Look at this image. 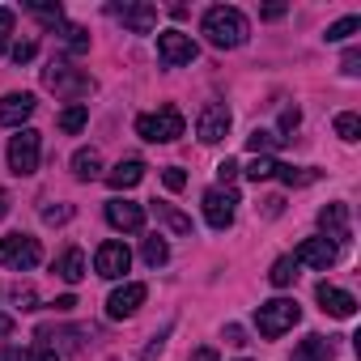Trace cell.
I'll return each mask as SVG.
<instances>
[{
  "mask_svg": "<svg viewBox=\"0 0 361 361\" xmlns=\"http://www.w3.org/2000/svg\"><path fill=\"white\" fill-rule=\"evenodd\" d=\"M276 178H281V183H289V188H306V183H314V178H319V170H298V166L276 161Z\"/></svg>",
  "mask_w": 361,
  "mask_h": 361,
  "instance_id": "obj_25",
  "label": "cell"
},
{
  "mask_svg": "<svg viewBox=\"0 0 361 361\" xmlns=\"http://www.w3.org/2000/svg\"><path fill=\"white\" fill-rule=\"evenodd\" d=\"M26 9H30L39 22H47V26H60V22H64V9H60V5H47V0H30Z\"/></svg>",
  "mask_w": 361,
  "mask_h": 361,
  "instance_id": "obj_29",
  "label": "cell"
},
{
  "mask_svg": "<svg viewBox=\"0 0 361 361\" xmlns=\"http://www.w3.org/2000/svg\"><path fill=\"white\" fill-rule=\"evenodd\" d=\"M226 344H234V348H243V344H247V331H243L238 323H230V327H226Z\"/></svg>",
  "mask_w": 361,
  "mask_h": 361,
  "instance_id": "obj_40",
  "label": "cell"
},
{
  "mask_svg": "<svg viewBox=\"0 0 361 361\" xmlns=\"http://www.w3.org/2000/svg\"><path fill=\"white\" fill-rule=\"evenodd\" d=\"M9 331H13V319H9V314H0V336H9Z\"/></svg>",
  "mask_w": 361,
  "mask_h": 361,
  "instance_id": "obj_47",
  "label": "cell"
},
{
  "mask_svg": "<svg viewBox=\"0 0 361 361\" xmlns=\"http://www.w3.org/2000/svg\"><path fill=\"white\" fill-rule=\"evenodd\" d=\"M145 298H149V289L136 285V281H128L123 289H115V293L106 298V319H132V314L140 310Z\"/></svg>",
  "mask_w": 361,
  "mask_h": 361,
  "instance_id": "obj_12",
  "label": "cell"
},
{
  "mask_svg": "<svg viewBox=\"0 0 361 361\" xmlns=\"http://www.w3.org/2000/svg\"><path fill=\"white\" fill-rule=\"evenodd\" d=\"M68 217H73V204H47V209H43V221H47V226H64Z\"/></svg>",
  "mask_w": 361,
  "mask_h": 361,
  "instance_id": "obj_33",
  "label": "cell"
},
{
  "mask_svg": "<svg viewBox=\"0 0 361 361\" xmlns=\"http://www.w3.org/2000/svg\"><path fill=\"white\" fill-rule=\"evenodd\" d=\"M357 30H361V18H340L336 26H327V35H323V39H327V43H344V39H348V35H357Z\"/></svg>",
  "mask_w": 361,
  "mask_h": 361,
  "instance_id": "obj_30",
  "label": "cell"
},
{
  "mask_svg": "<svg viewBox=\"0 0 361 361\" xmlns=\"http://www.w3.org/2000/svg\"><path fill=\"white\" fill-rule=\"evenodd\" d=\"M196 56H200V47L192 43V35H183V30H161V35H157V60H161L166 68L192 64Z\"/></svg>",
  "mask_w": 361,
  "mask_h": 361,
  "instance_id": "obj_7",
  "label": "cell"
},
{
  "mask_svg": "<svg viewBox=\"0 0 361 361\" xmlns=\"http://www.w3.org/2000/svg\"><path fill=\"white\" fill-rule=\"evenodd\" d=\"M166 331H170V327H166ZM166 331H161V336H153V344H149V348L140 353V361H153V357H157V353L166 348Z\"/></svg>",
  "mask_w": 361,
  "mask_h": 361,
  "instance_id": "obj_41",
  "label": "cell"
},
{
  "mask_svg": "<svg viewBox=\"0 0 361 361\" xmlns=\"http://www.w3.org/2000/svg\"><path fill=\"white\" fill-rule=\"evenodd\" d=\"M106 221L123 234H140L145 230V209L132 200H106Z\"/></svg>",
  "mask_w": 361,
  "mask_h": 361,
  "instance_id": "obj_14",
  "label": "cell"
},
{
  "mask_svg": "<svg viewBox=\"0 0 361 361\" xmlns=\"http://www.w3.org/2000/svg\"><path fill=\"white\" fill-rule=\"evenodd\" d=\"M39 153H43V140L35 128H18V136H9V170L18 178L39 170Z\"/></svg>",
  "mask_w": 361,
  "mask_h": 361,
  "instance_id": "obj_5",
  "label": "cell"
},
{
  "mask_svg": "<svg viewBox=\"0 0 361 361\" xmlns=\"http://www.w3.org/2000/svg\"><path fill=\"white\" fill-rule=\"evenodd\" d=\"M319 226L327 230V243H331L336 251L353 243V238H348V209H344V204H327V209H319Z\"/></svg>",
  "mask_w": 361,
  "mask_h": 361,
  "instance_id": "obj_15",
  "label": "cell"
},
{
  "mask_svg": "<svg viewBox=\"0 0 361 361\" xmlns=\"http://www.w3.org/2000/svg\"><path fill=\"white\" fill-rule=\"evenodd\" d=\"M73 174L81 178V183L102 178V157H98V149H77V153H73Z\"/></svg>",
  "mask_w": 361,
  "mask_h": 361,
  "instance_id": "obj_20",
  "label": "cell"
},
{
  "mask_svg": "<svg viewBox=\"0 0 361 361\" xmlns=\"http://www.w3.org/2000/svg\"><path fill=\"white\" fill-rule=\"evenodd\" d=\"M336 136H340L344 145H353V140H361V119H357L353 111H344V115H336Z\"/></svg>",
  "mask_w": 361,
  "mask_h": 361,
  "instance_id": "obj_28",
  "label": "cell"
},
{
  "mask_svg": "<svg viewBox=\"0 0 361 361\" xmlns=\"http://www.w3.org/2000/svg\"><path fill=\"white\" fill-rule=\"evenodd\" d=\"M314 298H319V306H323L331 319H353V314H357V298L344 293V289H336V285H327V281L314 289Z\"/></svg>",
  "mask_w": 361,
  "mask_h": 361,
  "instance_id": "obj_16",
  "label": "cell"
},
{
  "mask_svg": "<svg viewBox=\"0 0 361 361\" xmlns=\"http://www.w3.org/2000/svg\"><path fill=\"white\" fill-rule=\"evenodd\" d=\"M5 361H35V357H30V353H22V348H9V353H5Z\"/></svg>",
  "mask_w": 361,
  "mask_h": 361,
  "instance_id": "obj_46",
  "label": "cell"
},
{
  "mask_svg": "<svg viewBox=\"0 0 361 361\" xmlns=\"http://www.w3.org/2000/svg\"><path fill=\"white\" fill-rule=\"evenodd\" d=\"M145 178V161L140 157H123L115 170H106V183L115 188V192H128V188H136Z\"/></svg>",
  "mask_w": 361,
  "mask_h": 361,
  "instance_id": "obj_18",
  "label": "cell"
},
{
  "mask_svg": "<svg viewBox=\"0 0 361 361\" xmlns=\"http://www.w3.org/2000/svg\"><path fill=\"white\" fill-rule=\"evenodd\" d=\"M192 361H217V348H209V344H204V348H196V357H192Z\"/></svg>",
  "mask_w": 361,
  "mask_h": 361,
  "instance_id": "obj_45",
  "label": "cell"
},
{
  "mask_svg": "<svg viewBox=\"0 0 361 361\" xmlns=\"http://www.w3.org/2000/svg\"><path fill=\"white\" fill-rule=\"evenodd\" d=\"M35 94H5V98H0V123H5V128H22L30 115H35Z\"/></svg>",
  "mask_w": 361,
  "mask_h": 361,
  "instance_id": "obj_17",
  "label": "cell"
},
{
  "mask_svg": "<svg viewBox=\"0 0 361 361\" xmlns=\"http://www.w3.org/2000/svg\"><path fill=\"white\" fill-rule=\"evenodd\" d=\"M153 209H157V217H161V221H166L174 234H192V217H183V213L174 209V204H161V200H157Z\"/></svg>",
  "mask_w": 361,
  "mask_h": 361,
  "instance_id": "obj_26",
  "label": "cell"
},
{
  "mask_svg": "<svg viewBox=\"0 0 361 361\" xmlns=\"http://www.w3.org/2000/svg\"><path fill=\"white\" fill-rule=\"evenodd\" d=\"M13 302H18L22 310H35V302H39V298H35V289H30V285H26V289L18 285V289H13Z\"/></svg>",
  "mask_w": 361,
  "mask_h": 361,
  "instance_id": "obj_36",
  "label": "cell"
},
{
  "mask_svg": "<svg viewBox=\"0 0 361 361\" xmlns=\"http://www.w3.org/2000/svg\"><path fill=\"white\" fill-rule=\"evenodd\" d=\"M298 319H302V306H298L293 298H272V302H264V306H259V314H255L259 336H268V340L285 336Z\"/></svg>",
  "mask_w": 361,
  "mask_h": 361,
  "instance_id": "obj_3",
  "label": "cell"
},
{
  "mask_svg": "<svg viewBox=\"0 0 361 361\" xmlns=\"http://www.w3.org/2000/svg\"><path fill=\"white\" fill-rule=\"evenodd\" d=\"M281 140H285V136H276V132H268V128H255V132L247 136V149H251L255 157H268V153L281 149Z\"/></svg>",
  "mask_w": 361,
  "mask_h": 361,
  "instance_id": "obj_22",
  "label": "cell"
},
{
  "mask_svg": "<svg viewBox=\"0 0 361 361\" xmlns=\"http://www.w3.org/2000/svg\"><path fill=\"white\" fill-rule=\"evenodd\" d=\"M247 178H251V183L276 178V161H272V157H251V166H247Z\"/></svg>",
  "mask_w": 361,
  "mask_h": 361,
  "instance_id": "obj_31",
  "label": "cell"
},
{
  "mask_svg": "<svg viewBox=\"0 0 361 361\" xmlns=\"http://www.w3.org/2000/svg\"><path fill=\"white\" fill-rule=\"evenodd\" d=\"M64 47H68L73 56H81V51L90 47V35H85L81 26H64Z\"/></svg>",
  "mask_w": 361,
  "mask_h": 361,
  "instance_id": "obj_32",
  "label": "cell"
},
{
  "mask_svg": "<svg viewBox=\"0 0 361 361\" xmlns=\"http://www.w3.org/2000/svg\"><path fill=\"white\" fill-rule=\"evenodd\" d=\"M5 213H9V196H5V192H0V217H5Z\"/></svg>",
  "mask_w": 361,
  "mask_h": 361,
  "instance_id": "obj_48",
  "label": "cell"
},
{
  "mask_svg": "<svg viewBox=\"0 0 361 361\" xmlns=\"http://www.w3.org/2000/svg\"><path fill=\"white\" fill-rule=\"evenodd\" d=\"M268 281H272L276 289H285V285H293V281H298V264H293V255H285V259H276V264H272V272H268Z\"/></svg>",
  "mask_w": 361,
  "mask_h": 361,
  "instance_id": "obj_27",
  "label": "cell"
},
{
  "mask_svg": "<svg viewBox=\"0 0 361 361\" xmlns=\"http://www.w3.org/2000/svg\"><path fill=\"white\" fill-rule=\"evenodd\" d=\"M298 123H302V111H298V106H285V111H281V128H285V132H293Z\"/></svg>",
  "mask_w": 361,
  "mask_h": 361,
  "instance_id": "obj_38",
  "label": "cell"
},
{
  "mask_svg": "<svg viewBox=\"0 0 361 361\" xmlns=\"http://www.w3.org/2000/svg\"><path fill=\"white\" fill-rule=\"evenodd\" d=\"M336 357V348H331V340H323V336H306L302 344H298V353H293V361H331Z\"/></svg>",
  "mask_w": 361,
  "mask_h": 361,
  "instance_id": "obj_21",
  "label": "cell"
},
{
  "mask_svg": "<svg viewBox=\"0 0 361 361\" xmlns=\"http://www.w3.org/2000/svg\"><path fill=\"white\" fill-rule=\"evenodd\" d=\"M140 259H145L149 268H161V264L170 259V247H166V238H161V234H149V238L140 243Z\"/></svg>",
  "mask_w": 361,
  "mask_h": 361,
  "instance_id": "obj_23",
  "label": "cell"
},
{
  "mask_svg": "<svg viewBox=\"0 0 361 361\" xmlns=\"http://www.w3.org/2000/svg\"><path fill=\"white\" fill-rule=\"evenodd\" d=\"M336 259H340V251H336L327 238H302V243H298V251H293V264H298V268L306 264V268H319V272H327Z\"/></svg>",
  "mask_w": 361,
  "mask_h": 361,
  "instance_id": "obj_11",
  "label": "cell"
},
{
  "mask_svg": "<svg viewBox=\"0 0 361 361\" xmlns=\"http://www.w3.org/2000/svg\"><path fill=\"white\" fill-rule=\"evenodd\" d=\"M43 85H47V90H56L60 98H81V94H90V90H94V81H90L85 73L68 68L64 60H51V68H43Z\"/></svg>",
  "mask_w": 361,
  "mask_h": 361,
  "instance_id": "obj_6",
  "label": "cell"
},
{
  "mask_svg": "<svg viewBox=\"0 0 361 361\" xmlns=\"http://www.w3.org/2000/svg\"><path fill=\"white\" fill-rule=\"evenodd\" d=\"M340 68H344V77H357V73H361V56H357V51H344V64H340Z\"/></svg>",
  "mask_w": 361,
  "mask_h": 361,
  "instance_id": "obj_39",
  "label": "cell"
},
{
  "mask_svg": "<svg viewBox=\"0 0 361 361\" xmlns=\"http://www.w3.org/2000/svg\"><path fill=\"white\" fill-rule=\"evenodd\" d=\"M259 18H264V22H276V18H285V5H268Z\"/></svg>",
  "mask_w": 361,
  "mask_h": 361,
  "instance_id": "obj_43",
  "label": "cell"
},
{
  "mask_svg": "<svg viewBox=\"0 0 361 361\" xmlns=\"http://www.w3.org/2000/svg\"><path fill=\"white\" fill-rule=\"evenodd\" d=\"M39 259H43L39 238H30V234H5L0 238V268L30 272V268H39Z\"/></svg>",
  "mask_w": 361,
  "mask_h": 361,
  "instance_id": "obj_4",
  "label": "cell"
},
{
  "mask_svg": "<svg viewBox=\"0 0 361 361\" xmlns=\"http://www.w3.org/2000/svg\"><path fill=\"white\" fill-rule=\"evenodd\" d=\"M230 123H234V115H230V106H226V102H209V106L200 111V123H196V136H200L204 145H217V140H226V132H230Z\"/></svg>",
  "mask_w": 361,
  "mask_h": 361,
  "instance_id": "obj_9",
  "label": "cell"
},
{
  "mask_svg": "<svg viewBox=\"0 0 361 361\" xmlns=\"http://www.w3.org/2000/svg\"><path fill=\"white\" fill-rule=\"evenodd\" d=\"M247 35H251V22L243 18V9H234V5H217V9L204 13V39H209L213 47H221V51L243 47Z\"/></svg>",
  "mask_w": 361,
  "mask_h": 361,
  "instance_id": "obj_1",
  "label": "cell"
},
{
  "mask_svg": "<svg viewBox=\"0 0 361 361\" xmlns=\"http://www.w3.org/2000/svg\"><path fill=\"white\" fill-rule=\"evenodd\" d=\"M73 306H77V298H73V293H64V298H56V310H60V314H68Z\"/></svg>",
  "mask_w": 361,
  "mask_h": 361,
  "instance_id": "obj_44",
  "label": "cell"
},
{
  "mask_svg": "<svg viewBox=\"0 0 361 361\" xmlns=\"http://www.w3.org/2000/svg\"><path fill=\"white\" fill-rule=\"evenodd\" d=\"M136 136L149 140V145H170L183 136V115H178V106H161L153 115H140L136 119Z\"/></svg>",
  "mask_w": 361,
  "mask_h": 361,
  "instance_id": "obj_2",
  "label": "cell"
},
{
  "mask_svg": "<svg viewBox=\"0 0 361 361\" xmlns=\"http://www.w3.org/2000/svg\"><path fill=\"white\" fill-rule=\"evenodd\" d=\"M234 213H238V196L230 188H209L204 192V221L213 230H230L234 226Z\"/></svg>",
  "mask_w": 361,
  "mask_h": 361,
  "instance_id": "obj_8",
  "label": "cell"
},
{
  "mask_svg": "<svg viewBox=\"0 0 361 361\" xmlns=\"http://www.w3.org/2000/svg\"><path fill=\"white\" fill-rule=\"evenodd\" d=\"M9 35H13V9H0V51H5Z\"/></svg>",
  "mask_w": 361,
  "mask_h": 361,
  "instance_id": "obj_37",
  "label": "cell"
},
{
  "mask_svg": "<svg viewBox=\"0 0 361 361\" xmlns=\"http://www.w3.org/2000/svg\"><path fill=\"white\" fill-rule=\"evenodd\" d=\"M128 268H132V251H128L123 243H102V247L94 251V272H98V276L119 281Z\"/></svg>",
  "mask_w": 361,
  "mask_h": 361,
  "instance_id": "obj_10",
  "label": "cell"
},
{
  "mask_svg": "<svg viewBox=\"0 0 361 361\" xmlns=\"http://www.w3.org/2000/svg\"><path fill=\"white\" fill-rule=\"evenodd\" d=\"M85 119H90V106H85V102H73V106H64V111H60V119H56V123H60V132H81V128H85Z\"/></svg>",
  "mask_w": 361,
  "mask_h": 361,
  "instance_id": "obj_24",
  "label": "cell"
},
{
  "mask_svg": "<svg viewBox=\"0 0 361 361\" xmlns=\"http://www.w3.org/2000/svg\"><path fill=\"white\" fill-rule=\"evenodd\" d=\"M13 60H18V64L35 60V43H18V47H13Z\"/></svg>",
  "mask_w": 361,
  "mask_h": 361,
  "instance_id": "obj_42",
  "label": "cell"
},
{
  "mask_svg": "<svg viewBox=\"0 0 361 361\" xmlns=\"http://www.w3.org/2000/svg\"><path fill=\"white\" fill-rule=\"evenodd\" d=\"M161 178H166V188H170V192H183V188H188V174L178 170V166H166V174H161Z\"/></svg>",
  "mask_w": 361,
  "mask_h": 361,
  "instance_id": "obj_34",
  "label": "cell"
},
{
  "mask_svg": "<svg viewBox=\"0 0 361 361\" xmlns=\"http://www.w3.org/2000/svg\"><path fill=\"white\" fill-rule=\"evenodd\" d=\"M56 276L68 281V285H77V281L85 276V251H81V247H68V251L56 259Z\"/></svg>",
  "mask_w": 361,
  "mask_h": 361,
  "instance_id": "obj_19",
  "label": "cell"
},
{
  "mask_svg": "<svg viewBox=\"0 0 361 361\" xmlns=\"http://www.w3.org/2000/svg\"><path fill=\"white\" fill-rule=\"evenodd\" d=\"M217 178H221V183L230 188V183H234V178H238V161H234V157H226V161L217 166Z\"/></svg>",
  "mask_w": 361,
  "mask_h": 361,
  "instance_id": "obj_35",
  "label": "cell"
},
{
  "mask_svg": "<svg viewBox=\"0 0 361 361\" xmlns=\"http://www.w3.org/2000/svg\"><path fill=\"white\" fill-rule=\"evenodd\" d=\"M111 18H119L132 35H153L157 30V9L153 5H111Z\"/></svg>",
  "mask_w": 361,
  "mask_h": 361,
  "instance_id": "obj_13",
  "label": "cell"
}]
</instances>
